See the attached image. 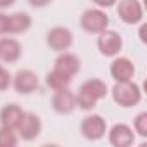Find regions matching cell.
<instances>
[{
  "instance_id": "cell-1",
  "label": "cell",
  "mask_w": 147,
  "mask_h": 147,
  "mask_svg": "<svg viewBox=\"0 0 147 147\" xmlns=\"http://www.w3.org/2000/svg\"><path fill=\"white\" fill-rule=\"evenodd\" d=\"M106 95H107V85L102 80H97V78L87 80V82L82 83V87L78 90L76 106H80L85 111L94 109L95 104H97V100L104 99Z\"/></svg>"
},
{
  "instance_id": "cell-2",
  "label": "cell",
  "mask_w": 147,
  "mask_h": 147,
  "mask_svg": "<svg viewBox=\"0 0 147 147\" xmlns=\"http://www.w3.org/2000/svg\"><path fill=\"white\" fill-rule=\"evenodd\" d=\"M113 99L121 107H131L140 102L142 92H140V87L137 83H133L131 80L130 82H116V85L113 87Z\"/></svg>"
},
{
  "instance_id": "cell-3",
  "label": "cell",
  "mask_w": 147,
  "mask_h": 147,
  "mask_svg": "<svg viewBox=\"0 0 147 147\" xmlns=\"http://www.w3.org/2000/svg\"><path fill=\"white\" fill-rule=\"evenodd\" d=\"M80 24L88 33H100V31L107 30V26H109V16L104 11L90 9V11H85L82 14Z\"/></svg>"
},
{
  "instance_id": "cell-4",
  "label": "cell",
  "mask_w": 147,
  "mask_h": 147,
  "mask_svg": "<svg viewBox=\"0 0 147 147\" xmlns=\"http://www.w3.org/2000/svg\"><path fill=\"white\" fill-rule=\"evenodd\" d=\"M116 12L119 19L126 24H137L144 18V7L138 0H119Z\"/></svg>"
},
{
  "instance_id": "cell-5",
  "label": "cell",
  "mask_w": 147,
  "mask_h": 147,
  "mask_svg": "<svg viewBox=\"0 0 147 147\" xmlns=\"http://www.w3.org/2000/svg\"><path fill=\"white\" fill-rule=\"evenodd\" d=\"M97 47L100 50V54L107 55V57H113V55H118L121 47H123V40L121 36L113 31V30H104L99 33V40H97Z\"/></svg>"
},
{
  "instance_id": "cell-6",
  "label": "cell",
  "mask_w": 147,
  "mask_h": 147,
  "mask_svg": "<svg viewBox=\"0 0 147 147\" xmlns=\"http://www.w3.org/2000/svg\"><path fill=\"white\" fill-rule=\"evenodd\" d=\"M47 45L55 52H64L73 45V33L64 26H55L47 33Z\"/></svg>"
},
{
  "instance_id": "cell-7",
  "label": "cell",
  "mask_w": 147,
  "mask_h": 147,
  "mask_svg": "<svg viewBox=\"0 0 147 147\" xmlns=\"http://www.w3.org/2000/svg\"><path fill=\"white\" fill-rule=\"evenodd\" d=\"M106 119L99 114H90L82 121V135L88 140H99L106 135Z\"/></svg>"
},
{
  "instance_id": "cell-8",
  "label": "cell",
  "mask_w": 147,
  "mask_h": 147,
  "mask_svg": "<svg viewBox=\"0 0 147 147\" xmlns=\"http://www.w3.org/2000/svg\"><path fill=\"white\" fill-rule=\"evenodd\" d=\"M16 130H18V133H19V137H21L23 140H33V138H36V137L40 135V131H42V121H40V118H38L36 114H33V113H24Z\"/></svg>"
},
{
  "instance_id": "cell-9",
  "label": "cell",
  "mask_w": 147,
  "mask_h": 147,
  "mask_svg": "<svg viewBox=\"0 0 147 147\" xmlns=\"http://www.w3.org/2000/svg\"><path fill=\"white\" fill-rule=\"evenodd\" d=\"M52 107L59 114H69L76 107V95L69 88L55 90V94L52 95Z\"/></svg>"
},
{
  "instance_id": "cell-10",
  "label": "cell",
  "mask_w": 147,
  "mask_h": 147,
  "mask_svg": "<svg viewBox=\"0 0 147 147\" xmlns=\"http://www.w3.org/2000/svg\"><path fill=\"white\" fill-rule=\"evenodd\" d=\"M14 88L21 95H30L38 88V76L31 69H21L14 76Z\"/></svg>"
},
{
  "instance_id": "cell-11",
  "label": "cell",
  "mask_w": 147,
  "mask_h": 147,
  "mask_svg": "<svg viewBox=\"0 0 147 147\" xmlns=\"http://www.w3.org/2000/svg\"><path fill=\"white\" fill-rule=\"evenodd\" d=\"M135 75V66L128 57H118L111 64V76L114 82H130Z\"/></svg>"
},
{
  "instance_id": "cell-12",
  "label": "cell",
  "mask_w": 147,
  "mask_h": 147,
  "mask_svg": "<svg viewBox=\"0 0 147 147\" xmlns=\"http://www.w3.org/2000/svg\"><path fill=\"white\" fill-rule=\"evenodd\" d=\"M135 140V133L133 130L125 125V123H118L111 128L109 131V142L114 145V147H128L131 145Z\"/></svg>"
},
{
  "instance_id": "cell-13",
  "label": "cell",
  "mask_w": 147,
  "mask_h": 147,
  "mask_svg": "<svg viewBox=\"0 0 147 147\" xmlns=\"http://www.w3.org/2000/svg\"><path fill=\"white\" fill-rule=\"evenodd\" d=\"M54 69L64 73V75L67 76H75L76 73L80 71V59L75 55V54H71V52H61V55L55 59V64H54Z\"/></svg>"
},
{
  "instance_id": "cell-14",
  "label": "cell",
  "mask_w": 147,
  "mask_h": 147,
  "mask_svg": "<svg viewBox=\"0 0 147 147\" xmlns=\"http://www.w3.org/2000/svg\"><path fill=\"white\" fill-rule=\"evenodd\" d=\"M24 111L18 106V104H7L2 107V111H0V123H2V126L5 128H12L16 130L21 118H23Z\"/></svg>"
},
{
  "instance_id": "cell-15",
  "label": "cell",
  "mask_w": 147,
  "mask_h": 147,
  "mask_svg": "<svg viewBox=\"0 0 147 147\" xmlns=\"http://www.w3.org/2000/svg\"><path fill=\"white\" fill-rule=\"evenodd\" d=\"M21 57V43L14 38H0V61L16 62Z\"/></svg>"
},
{
  "instance_id": "cell-16",
  "label": "cell",
  "mask_w": 147,
  "mask_h": 147,
  "mask_svg": "<svg viewBox=\"0 0 147 147\" xmlns=\"http://www.w3.org/2000/svg\"><path fill=\"white\" fill-rule=\"evenodd\" d=\"M31 16L26 12H14L9 16V33H24L31 28Z\"/></svg>"
},
{
  "instance_id": "cell-17",
  "label": "cell",
  "mask_w": 147,
  "mask_h": 147,
  "mask_svg": "<svg viewBox=\"0 0 147 147\" xmlns=\"http://www.w3.org/2000/svg\"><path fill=\"white\" fill-rule=\"evenodd\" d=\"M71 76L64 75V73L57 71V69H52L50 73H47V76H45V82L47 85L55 92V90H61V88H67L69 83H71Z\"/></svg>"
},
{
  "instance_id": "cell-18",
  "label": "cell",
  "mask_w": 147,
  "mask_h": 147,
  "mask_svg": "<svg viewBox=\"0 0 147 147\" xmlns=\"http://www.w3.org/2000/svg\"><path fill=\"white\" fill-rule=\"evenodd\" d=\"M18 145V137L12 128H0V147H16Z\"/></svg>"
},
{
  "instance_id": "cell-19",
  "label": "cell",
  "mask_w": 147,
  "mask_h": 147,
  "mask_svg": "<svg viewBox=\"0 0 147 147\" xmlns=\"http://www.w3.org/2000/svg\"><path fill=\"white\" fill-rule=\"evenodd\" d=\"M133 128L140 137H147V113H140L135 121H133Z\"/></svg>"
},
{
  "instance_id": "cell-20",
  "label": "cell",
  "mask_w": 147,
  "mask_h": 147,
  "mask_svg": "<svg viewBox=\"0 0 147 147\" xmlns=\"http://www.w3.org/2000/svg\"><path fill=\"white\" fill-rule=\"evenodd\" d=\"M11 83H12V78H11V75H9V71L4 69V67H0V92L7 90Z\"/></svg>"
},
{
  "instance_id": "cell-21",
  "label": "cell",
  "mask_w": 147,
  "mask_h": 147,
  "mask_svg": "<svg viewBox=\"0 0 147 147\" xmlns=\"http://www.w3.org/2000/svg\"><path fill=\"white\" fill-rule=\"evenodd\" d=\"M9 33V16L0 12V35H7Z\"/></svg>"
},
{
  "instance_id": "cell-22",
  "label": "cell",
  "mask_w": 147,
  "mask_h": 147,
  "mask_svg": "<svg viewBox=\"0 0 147 147\" xmlns=\"http://www.w3.org/2000/svg\"><path fill=\"white\" fill-rule=\"evenodd\" d=\"M28 2L33 5V7H45V5H49L52 0H28Z\"/></svg>"
},
{
  "instance_id": "cell-23",
  "label": "cell",
  "mask_w": 147,
  "mask_h": 147,
  "mask_svg": "<svg viewBox=\"0 0 147 147\" xmlns=\"http://www.w3.org/2000/svg\"><path fill=\"white\" fill-rule=\"evenodd\" d=\"M94 2L99 5V7H111V5H114L118 0H94Z\"/></svg>"
},
{
  "instance_id": "cell-24",
  "label": "cell",
  "mask_w": 147,
  "mask_h": 147,
  "mask_svg": "<svg viewBox=\"0 0 147 147\" xmlns=\"http://www.w3.org/2000/svg\"><path fill=\"white\" fill-rule=\"evenodd\" d=\"M16 2V0H0V7H9Z\"/></svg>"
},
{
  "instance_id": "cell-25",
  "label": "cell",
  "mask_w": 147,
  "mask_h": 147,
  "mask_svg": "<svg viewBox=\"0 0 147 147\" xmlns=\"http://www.w3.org/2000/svg\"><path fill=\"white\" fill-rule=\"evenodd\" d=\"M0 67H2V66H0Z\"/></svg>"
}]
</instances>
